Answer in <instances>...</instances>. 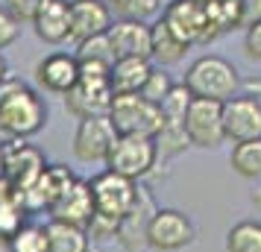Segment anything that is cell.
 <instances>
[{"instance_id":"cell-1","label":"cell","mask_w":261,"mask_h":252,"mask_svg":"<svg viewBox=\"0 0 261 252\" xmlns=\"http://www.w3.org/2000/svg\"><path fill=\"white\" fill-rule=\"evenodd\" d=\"M88 182H91V193H94V220L88 226V238L97 243L118 240L120 223L126 220V214L138 200V191H141L138 182L118 176L112 170H103Z\"/></svg>"},{"instance_id":"cell-2","label":"cell","mask_w":261,"mask_h":252,"mask_svg":"<svg viewBox=\"0 0 261 252\" xmlns=\"http://www.w3.org/2000/svg\"><path fill=\"white\" fill-rule=\"evenodd\" d=\"M0 123L9 141H27L47 123V100L18 76L0 85Z\"/></svg>"},{"instance_id":"cell-3","label":"cell","mask_w":261,"mask_h":252,"mask_svg":"<svg viewBox=\"0 0 261 252\" xmlns=\"http://www.w3.org/2000/svg\"><path fill=\"white\" fill-rule=\"evenodd\" d=\"M185 88L200 100H214V103H226L238 97L241 88V73L229 59L217 56V53H205L200 59H194L185 71Z\"/></svg>"},{"instance_id":"cell-4","label":"cell","mask_w":261,"mask_h":252,"mask_svg":"<svg viewBox=\"0 0 261 252\" xmlns=\"http://www.w3.org/2000/svg\"><path fill=\"white\" fill-rule=\"evenodd\" d=\"M155 164H159V147H155V138H147V135H118L106 158V170L132 182L150 176Z\"/></svg>"},{"instance_id":"cell-5","label":"cell","mask_w":261,"mask_h":252,"mask_svg":"<svg viewBox=\"0 0 261 252\" xmlns=\"http://www.w3.org/2000/svg\"><path fill=\"white\" fill-rule=\"evenodd\" d=\"M109 120L115 123L118 135H147L155 138L165 126V115L162 106H155L141 94H115Z\"/></svg>"},{"instance_id":"cell-6","label":"cell","mask_w":261,"mask_h":252,"mask_svg":"<svg viewBox=\"0 0 261 252\" xmlns=\"http://www.w3.org/2000/svg\"><path fill=\"white\" fill-rule=\"evenodd\" d=\"M165 21L185 44H212L214 30H212V15H208V0H170L162 9Z\"/></svg>"},{"instance_id":"cell-7","label":"cell","mask_w":261,"mask_h":252,"mask_svg":"<svg viewBox=\"0 0 261 252\" xmlns=\"http://www.w3.org/2000/svg\"><path fill=\"white\" fill-rule=\"evenodd\" d=\"M115 103V88L109 82V76H91L80 73V82L65 94V108L76 120L85 118H106Z\"/></svg>"},{"instance_id":"cell-8","label":"cell","mask_w":261,"mask_h":252,"mask_svg":"<svg viewBox=\"0 0 261 252\" xmlns=\"http://www.w3.org/2000/svg\"><path fill=\"white\" fill-rule=\"evenodd\" d=\"M197 238V229L191 223L188 214H182L176 208H159L153 220L147 223V246L155 252H179L191 246Z\"/></svg>"},{"instance_id":"cell-9","label":"cell","mask_w":261,"mask_h":252,"mask_svg":"<svg viewBox=\"0 0 261 252\" xmlns=\"http://www.w3.org/2000/svg\"><path fill=\"white\" fill-rule=\"evenodd\" d=\"M115 141H118V129L109 120V115L106 118H85L76 123V132H73V158L83 164H106Z\"/></svg>"},{"instance_id":"cell-10","label":"cell","mask_w":261,"mask_h":252,"mask_svg":"<svg viewBox=\"0 0 261 252\" xmlns=\"http://www.w3.org/2000/svg\"><path fill=\"white\" fill-rule=\"evenodd\" d=\"M185 135H188L191 147H200V150H214L223 144V103L194 97L188 115H185Z\"/></svg>"},{"instance_id":"cell-11","label":"cell","mask_w":261,"mask_h":252,"mask_svg":"<svg viewBox=\"0 0 261 252\" xmlns=\"http://www.w3.org/2000/svg\"><path fill=\"white\" fill-rule=\"evenodd\" d=\"M47 158L30 141H6L3 144V179L15 191H27L33 182L44 173Z\"/></svg>"},{"instance_id":"cell-12","label":"cell","mask_w":261,"mask_h":252,"mask_svg":"<svg viewBox=\"0 0 261 252\" xmlns=\"http://www.w3.org/2000/svg\"><path fill=\"white\" fill-rule=\"evenodd\" d=\"M223 132L226 141L244 144L261 138V97L238 94L223 103Z\"/></svg>"},{"instance_id":"cell-13","label":"cell","mask_w":261,"mask_h":252,"mask_svg":"<svg viewBox=\"0 0 261 252\" xmlns=\"http://www.w3.org/2000/svg\"><path fill=\"white\" fill-rule=\"evenodd\" d=\"M73 182H76V176H73L71 167H65V164H47L44 173H41L27 191H21L27 211H30V214H33V211H50Z\"/></svg>"},{"instance_id":"cell-14","label":"cell","mask_w":261,"mask_h":252,"mask_svg":"<svg viewBox=\"0 0 261 252\" xmlns=\"http://www.w3.org/2000/svg\"><path fill=\"white\" fill-rule=\"evenodd\" d=\"M36 82L47 94H68L80 82V59L76 53H50L36 65Z\"/></svg>"},{"instance_id":"cell-15","label":"cell","mask_w":261,"mask_h":252,"mask_svg":"<svg viewBox=\"0 0 261 252\" xmlns=\"http://www.w3.org/2000/svg\"><path fill=\"white\" fill-rule=\"evenodd\" d=\"M106 36L118 59H150L153 56V24L147 21H115Z\"/></svg>"},{"instance_id":"cell-16","label":"cell","mask_w":261,"mask_h":252,"mask_svg":"<svg viewBox=\"0 0 261 252\" xmlns=\"http://www.w3.org/2000/svg\"><path fill=\"white\" fill-rule=\"evenodd\" d=\"M112 9L106 0H71V41L83 44L112 30Z\"/></svg>"},{"instance_id":"cell-17","label":"cell","mask_w":261,"mask_h":252,"mask_svg":"<svg viewBox=\"0 0 261 252\" xmlns=\"http://www.w3.org/2000/svg\"><path fill=\"white\" fill-rule=\"evenodd\" d=\"M50 220H59V223H71V226L88 229L94 220V193H91V182L76 179L62 193V200L47 211Z\"/></svg>"},{"instance_id":"cell-18","label":"cell","mask_w":261,"mask_h":252,"mask_svg":"<svg viewBox=\"0 0 261 252\" xmlns=\"http://www.w3.org/2000/svg\"><path fill=\"white\" fill-rule=\"evenodd\" d=\"M159 211L153 205V197L147 193V188H141L138 191V200H135V205H132V211L126 214V220L120 223V232H118V243L123 246V249L135 252L141 243H147V223L153 220V214Z\"/></svg>"},{"instance_id":"cell-19","label":"cell","mask_w":261,"mask_h":252,"mask_svg":"<svg viewBox=\"0 0 261 252\" xmlns=\"http://www.w3.org/2000/svg\"><path fill=\"white\" fill-rule=\"evenodd\" d=\"M36 36L44 44H62V41H71V0H53L47 3L38 18L33 21Z\"/></svg>"},{"instance_id":"cell-20","label":"cell","mask_w":261,"mask_h":252,"mask_svg":"<svg viewBox=\"0 0 261 252\" xmlns=\"http://www.w3.org/2000/svg\"><path fill=\"white\" fill-rule=\"evenodd\" d=\"M153 68L155 65L150 59H118L109 73V82L115 88V94H141Z\"/></svg>"},{"instance_id":"cell-21","label":"cell","mask_w":261,"mask_h":252,"mask_svg":"<svg viewBox=\"0 0 261 252\" xmlns=\"http://www.w3.org/2000/svg\"><path fill=\"white\" fill-rule=\"evenodd\" d=\"M191 50V44H185L182 38L170 30V26L159 18L153 24V56L150 59L155 62V68H170V65H179L185 59V53Z\"/></svg>"},{"instance_id":"cell-22","label":"cell","mask_w":261,"mask_h":252,"mask_svg":"<svg viewBox=\"0 0 261 252\" xmlns=\"http://www.w3.org/2000/svg\"><path fill=\"white\" fill-rule=\"evenodd\" d=\"M44 229H47V252H91L88 229L59 223V220L44 223Z\"/></svg>"},{"instance_id":"cell-23","label":"cell","mask_w":261,"mask_h":252,"mask_svg":"<svg viewBox=\"0 0 261 252\" xmlns=\"http://www.w3.org/2000/svg\"><path fill=\"white\" fill-rule=\"evenodd\" d=\"M229 164H232V170H235L241 179L261 182V138L244 141V144H232Z\"/></svg>"},{"instance_id":"cell-24","label":"cell","mask_w":261,"mask_h":252,"mask_svg":"<svg viewBox=\"0 0 261 252\" xmlns=\"http://www.w3.org/2000/svg\"><path fill=\"white\" fill-rule=\"evenodd\" d=\"M76 59H80V65L112 71L118 56H115V47H112L109 36H94V38H88V41H83V44H76Z\"/></svg>"},{"instance_id":"cell-25","label":"cell","mask_w":261,"mask_h":252,"mask_svg":"<svg viewBox=\"0 0 261 252\" xmlns=\"http://www.w3.org/2000/svg\"><path fill=\"white\" fill-rule=\"evenodd\" d=\"M226 252H261V220H241L226 232Z\"/></svg>"},{"instance_id":"cell-26","label":"cell","mask_w":261,"mask_h":252,"mask_svg":"<svg viewBox=\"0 0 261 252\" xmlns=\"http://www.w3.org/2000/svg\"><path fill=\"white\" fill-rule=\"evenodd\" d=\"M115 21H150L162 12V0H106Z\"/></svg>"},{"instance_id":"cell-27","label":"cell","mask_w":261,"mask_h":252,"mask_svg":"<svg viewBox=\"0 0 261 252\" xmlns=\"http://www.w3.org/2000/svg\"><path fill=\"white\" fill-rule=\"evenodd\" d=\"M194 94H191L185 82L173 85V91L165 97V103H162V115H165V126H182L185 129V115H188V106Z\"/></svg>"},{"instance_id":"cell-28","label":"cell","mask_w":261,"mask_h":252,"mask_svg":"<svg viewBox=\"0 0 261 252\" xmlns=\"http://www.w3.org/2000/svg\"><path fill=\"white\" fill-rule=\"evenodd\" d=\"M6 252H47V229L41 223H27L6 243Z\"/></svg>"},{"instance_id":"cell-29","label":"cell","mask_w":261,"mask_h":252,"mask_svg":"<svg viewBox=\"0 0 261 252\" xmlns=\"http://www.w3.org/2000/svg\"><path fill=\"white\" fill-rule=\"evenodd\" d=\"M173 79H170V73L165 71V68H153V73H150V79L144 82L141 88V97L144 100H150V103H155V106H162L165 103V97L173 91Z\"/></svg>"},{"instance_id":"cell-30","label":"cell","mask_w":261,"mask_h":252,"mask_svg":"<svg viewBox=\"0 0 261 252\" xmlns=\"http://www.w3.org/2000/svg\"><path fill=\"white\" fill-rule=\"evenodd\" d=\"M47 3H53V0H3V6L9 9V15L18 24H33Z\"/></svg>"},{"instance_id":"cell-31","label":"cell","mask_w":261,"mask_h":252,"mask_svg":"<svg viewBox=\"0 0 261 252\" xmlns=\"http://www.w3.org/2000/svg\"><path fill=\"white\" fill-rule=\"evenodd\" d=\"M21 36V24L15 21L6 6H0V50H6L9 44H15Z\"/></svg>"},{"instance_id":"cell-32","label":"cell","mask_w":261,"mask_h":252,"mask_svg":"<svg viewBox=\"0 0 261 252\" xmlns=\"http://www.w3.org/2000/svg\"><path fill=\"white\" fill-rule=\"evenodd\" d=\"M244 53H247L249 62L261 65V21L252 24L249 30H244Z\"/></svg>"},{"instance_id":"cell-33","label":"cell","mask_w":261,"mask_h":252,"mask_svg":"<svg viewBox=\"0 0 261 252\" xmlns=\"http://www.w3.org/2000/svg\"><path fill=\"white\" fill-rule=\"evenodd\" d=\"M241 6V30H249L261 21V0H238Z\"/></svg>"},{"instance_id":"cell-34","label":"cell","mask_w":261,"mask_h":252,"mask_svg":"<svg viewBox=\"0 0 261 252\" xmlns=\"http://www.w3.org/2000/svg\"><path fill=\"white\" fill-rule=\"evenodd\" d=\"M6 76H9V68H6V59H3V53H0V85L6 82Z\"/></svg>"},{"instance_id":"cell-35","label":"cell","mask_w":261,"mask_h":252,"mask_svg":"<svg viewBox=\"0 0 261 252\" xmlns=\"http://www.w3.org/2000/svg\"><path fill=\"white\" fill-rule=\"evenodd\" d=\"M6 141H9V138H6V132H3V123H0V147L6 144Z\"/></svg>"},{"instance_id":"cell-36","label":"cell","mask_w":261,"mask_h":252,"mask_svg":"<svg viewBox=\"0 0 261 252\" xmlns=\"http://www.w3.org/2000/svg\"><path fill=\"white\" fill-rule=\"evenodd\" d=\"M0 176H3V147H0Z\"/></svg>"}]
</instances>
